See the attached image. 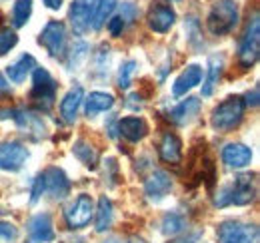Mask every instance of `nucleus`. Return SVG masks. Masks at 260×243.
Here are the masks:
<instances>
[{
    "mask_svg": "<svg viewBox=\"0 0 260 243\" xmlns=\"http://www.w3.org/2000/svg\"><path fill=\"white\" fill-rule=\"evenodd\" d=\"M198 235H192V237H182V239H174V241H168V243H194V239Z\"/></svg>",
    "mask_w": 260,
    "mask_h": 243,
    "instance_id": "obj_36",
    "label": "nucleus"
},
{
    "mask_svg": "<svg viewBox=\"0 0 260 243\" xmlns=\"http://www.w3.org/2000/svg\"><path fill=\"white\" fill-rule=\"evenodd\" d=\"M44 189H46V185H44V176L40 174V176L36 178L34 187H32V197H30V201H32V204H36V201L40 199V195L44 193Z\"/></svg>",
    "mask_w": 260,
    "mask_h": 243,
    "instance_id": "obj_32",
    "label": "nucleus"
},
{
    "mask_svg": "<svg viewBox=\"0 0 260 243\" xmlns=\"http://www.w3.org/2000/svg\"><path fill=\"white\" fill-rule=\"evenodd\" d=\"M130 243H146L144 239H138V237H134V239H130Z\"/></svg>",
    "mask_w": 260,
    "mask_h": 243,
    "instance_id": "obj_38",
    "label": "nucleus"
},
{
    "mask_svg": "<svg viewBox=\"0 0 260 243\" xmlns=\"http://www.w3.org/2000/svg\"><path fill=\"white\" fill-rule=\"evenodd\" d=\"M32 14V0H16L12 8V20L16 28H22Z\"/></svg>",
    "mask_w": 260,
    "mask_h": 243,
    "instance_id": "obj_26",
    "label": "nucleus"
},
{
    "mask_svg": "<svg viewBox=\"0 0 260 243\" xmlns=\"http://www.w3.org/2000/svg\"><path fill=\"white\" fill-rule=\"evenodd\" d=\"M116 6V0H98L96 2V12H94V18H92V28L100 30L102 24L108 20V16L112 14Z\"/></svg>",
    "mask_w": 260,
    "mask_h": 243,
    "instance_id": "obj_27",
    "label": "nucleus"
},
{
    "mask_svg": "<svg viewBox=\"0 0 260 243\" xmlns=\"http://www.w3.org/2000/svg\"><path fill=\"white\" fill-rule=\"evenodd\" d=\"M114 106V96L106 92H90L84 100V112L88 118H94L100 112H106Z\"/></svg>",
    "mask_w": 260,
    "mask_h": 243,
    "instance_id": "obj_17",
    "label": "nucleus"
},
{
    "mask_svg": "<svg viewBox=\"0 0 260 243\" xmlns=\"http://www.w3.org/2000/svg\"><path fill=\"white\" fill-rule=\"evenodd\" d=\"M82 100H84V92H82L80 86L72 88V90L62 98V102H60V114H62L64 122L70 124V122L76 120V114H78V108H80Z\"/></svg>",
    "mask_w": 260,
    "mask_h": 243,
    "instance_id": "obj_19",
    "label": "nucleus"
},
{
    "mask_svg": "<svg viewBox=\"0 0 260 243\" xmlns=\"http://www.w3.org/2000/svg\"><path fill=\"white\" fill-rule=\"evenodd\" d=\"M54 92H56V82L52 80V76L48 74V70L44 68H36L32 76V92H30V100L40 108V110H48L52 106L54 100Z\"/></svg>",
    "mask_w": 260,
    "mask_h": 243,
    "instance_id": "obj_5",
    "label": "nucleus"
},
{
    "mask_svg": "<svg viewBox=\"0 0 260 243\" xmlns=\"http://www.w3.org/2000/svg\"><path fill=\"white\" fill-rule=\"evenodd\" d=\"M18 237V231L12 223H6V221H0V239L4 241H14Z\"/></svg>",
    "mask_w": 260,
    "mask_h": 243,
    "instance_id": "obj_31",
    "label": "nucleus"
},
{
    "mask_svg": "<svg viewBox=\"0 0 260 243\" xmlns=\"http://www.w3.org/2000/svg\"><path fill=\"white\" fill-rule=\"evenodd\" d=\"M236 22H238V6H236L234 0H218L210 8V14L206 18L208 30L214 36L228 34L236 26Z\"/></svg>",
    "mask_w": 260,
    "mask_h": 243,
    "instance_id": "obj_1",
    "label": "nucleus"
},
{
    "mask_svg": "<svg viewBox=\"0 0 260 243\" xmlns=\"http://www.w3.org/2000/svg\"><path fill=\"white\" fill-rule=\"evenodd\" d=\"M260 56V22L258 16L254 14V18L248 22L246 32L240 40V48H238V62L244 70L252 68Z\"/></svg>",
    "mask_w": 260,
    "mask_h": 243,
    "instance_id": "obj_3",
    "label": "nucleus"
},
{
    "mask_svg": "<svg viewBox=\"0 0 260 243\" xmlns=\"http://www.w3.org/2000/svg\"><path fill=\"white\" fill-rule=\"evenodd\" d=\"M170 189H172V180H170V176H168L166 172H160V170L154 172V174L146 180V183H144L146 195H148L150 199H154V201L162 199Z\"/></svg>",
    "mask_w": 260,
    "mask_h": 243,
    "instance_id": "obj_15",
    "label": "nucleus"
},
{
    "mask_svg": "<svg viewBox=\"0 0 260 243\" xmlns=\"http://www.w3.org/2000/svg\"><path fill=\"white\" fill-rule=\"evenodd\" d=\"M118 132L128 140V142H140L146 134H148V126L142 118L128 116L118 122Z\"/></svg>",
    "mask_w": 260,
    "mask_h": 243,
    "instance_id": "obj_18",
    "label": "nucleus"
},
{
    "mask_svg": "<svg viewBox=\"0 0 260 243\" xmlns=\"http://www.w3.org/2000/svg\"><path fill=\"white\" fill-rule=\"evenodd\" d=\"M198 110H200V100L198 98H186L184 102H180L176 108L170 110L168 118L174 124H186L198 114Z\"/></svg>",
    "mask_w": 260,
    "mask_h": 243,
    "instance_id": "obj_20",
    "label": "nucleus"
},
{
    "mask_svg": "<svg viewBox=\"0 0 260 243\" xmlns=\"http://www.w3.org/2000/svg\"><path fill=\"white\" fill-rule=\"evenodd\" d=\"M64 42H66V28L62 22L58 20H50L44 30L40 34V44L52 54V56H58L64 52Z\"/></svg>",
    "mask_w": 260,
    "mask_h": 243,
    "instance_id": "obj_10",
    "label": "nucleus"
},
{
    "mask_svg": "<svg viewBox=\"0 0 260 243\" xmlns=\"http://www.w3.org/2000/svg\"><path fill=\"white\" fill-rule=\"evenodd\" d=\"M10 88H8V82L2 78V74H0V92H8Z\"/></svg>",
    "mask_w": 260,
    "mask_h": 243,
    "instance_id": "obj_37",
    "label": "nucleus"
},
{
    "mask_svg": "<svg viewBox=\"0 0 260 243\" xmlns=\"http://www.w3.org/2000/svg\"><path fill=\"white\" fill-rule=\"evenodd\" d=\"M42 2L46 4V8H50V10H58V8L62 6L64 0H42Z\"/></svg>",
    "mask_w": 260,
    "mask_h": 243,
    "instance_id": "obj_35",
    "label": "nucleus"
},
{
    "mask_svg": "<svg viewBox=\"0 0 260 243\" xmlns=\"http://www.w3.org/2000/svg\"><path fill=\"white\" fill-rule=\"evenodd\" d=\"M184 227H186V221H184V217L180 213L172 212V213H166L162 217V233H166V235H176Z\"/></svg>",
    "mask_w": 260,
    "mask_h": 243,
    "instance_id": "obj_28",
    "label": "nucleus"
},
{
    "mask_svg": "<svg viewBox=\"0 0 260 243\" xmlns=\"http://www.w3.org/2000/svg\"><path fill=\"white\" fill-rule=\"evenodd\" d=\"M218 243H258V227L242 221H222L216 229Z\"/></svg>",
    "mask_w": 260,
    "mask_h": 243,
    "instance_id": "obj_4",
    "label": "nucleus"
},
{
    "mask_svg": "<svg viewBox=\"0 0 260 243\" xmlns=\"http://www.w3.org/2000/svg\"><path fill=\"white\" fill-rule=\"evenodd\" d=\"M72 152L74 155L86 166V168H90V170H94L98 166V153L96 150L88 144V142H84V140H78V142H74V148H72Z\"/></svg>",
    "mask_w": 260,
    "mask_h": 243,
    "instance_id": "obj_25",
    "label": "nucleus"
},
{
    "mask_svg": "<svg viewBox=\"0 0 260 243\" xmlns=\"http://www.w3.org/2000/svg\"><path fill=\"white\" fill-rule=\"evenodd\" d=\"M98 0H72L70 4V22L76 34H84L90 28V22L94 18Z\"/></svg>",
    "mask_w": 260,
    "mask_h": 243,
    "instance_id": "obj_9",
    "label": "nucleus"
},
{
    "mask_svg": "<svg viewBox=\"0 0 260 243\" xmlns=\"http://www.w3.org/2000/svg\"><path fill=\"white\" fill-rule=\"evenodd\" d=\"M134 72H136V62L134 60H128L126 64H122L120 74H118V86H120V90H126L128 88Z\"/></svg>",
    "mask_w": 260,
    "mask_h": 243,
    "instance_id": "obj_30",
    "label": "nucleus"
},
{
    "mask_svg": "<svg viewBox=\"0 0 260 243\" xmlns=\"http://www.w3.org/2000/svg\"><path fill=\"white\" fill-rule=\"evenodd\" d=\"M222 161L228 168H236V170L246 168L252 161V150L244 144H228L222 150Z\"/></svg>",
    "mask_w": 260,
    "mask_h": 243,
    "instance_id": "obj_14",
    "label": "nucleus"
},
{
    "mask_svg": "<svg viewBox=\"0 0 260 243\" xmlns=\"http://www.w3.org/2000/svg\"><path fill=\"white\" fill-rule=\"evenodd\" d=\"M42 176H44V185H46V189H48V193H50L52 197L62 199V197L68 195V191H70V182H68L66 174L60 168H48Z\"/></svg>",
    "mask_w": 260,
    "mask_h": 243,
    "instance_id": "obj_13",
    "label": "nucleus"
},
{
    "mask_svg": "<svg viewBox=\"0 0 260 243\" xmlns=\"http://www.w3.org/2000/svg\"><path fill=\"white\" fill-rule=\"evenodd\" d=\"M28 157V150L24 144L16 140L0 142V170L4 172H18Z\"/></svg>",
    "mask_w": 260,
    "mask_h": 243,
    "instance_id": "obj_7",
    "label": "nucleus"
},
{
    "mask_svg": "<svg viewBox=\"0 0 260 243\" xmlns=\"http://www.w3.org/2000/svg\"><path fill=\"white\" fill-rule=\"evenodd\" d=\"M94 215V204L90 199V195L82 193L78 195L68 208H66V221H68V227L70 229H80V227H86L90 223Z\"/></svg>",
    "mask_w": 260,
    "mask_h": 243,
    "instance_id": "obj_6",
    "label": "nucleus"
},
{
    "mask_svg": "<svg viewBox=\"0 0 260 243\" xmlns=\"http://www.w3.org/2000/svg\"><path fill=\"white\" fill-rule=\"evenodd\" d=\"M160 157L168 164H178L182 157V144L178 140V136L174 134H164L162 144H160Z\"/></svg>",
    "mask_w": 260,
    "mask_h": 243,
    "instance_id": "obj_22",
    "label": "nucleus"
},
{
    "mask_svg": "<svg viewBox=\"0 0 260 243\" xmlns=\"http://www.w3.org/2000/svg\"><path fill=\"white\" fill-rule=\"evenodd\" d=\"M112 217H114L112 201H110L106 195H102V197L98 199V208H96V231L98 233H104L106 229H110Z\"/></svg>",
    "mask_w": 260,
    "mask_h": 243,
    "instance_id": "obj_24",
    "label": "nucleus"
},
{
    "mask_svg": "<svg viewBox=\"0 0 260 243\" xmlns=\"http://www.w3.org/2000/svg\"><path fill=\"white\" fill-rule=\"evenodd\" d=\"M16 42H18L16 32L10 30V28H2V30H0V56L8 54V52L16 46Z\"/></svg>",
    "mask_w": 260,
    "mask_h": 243,
    "instance_id": "obj_29",
    "label": "nucleus"
},
{
    "mask_svg": "<svg viewBox=\"0 0 260 243\" xmlns=\"http://www.w3.org/2000/svg\"><path fill=\"white\" fill-rule=\"evenodd\" d=\"M104 243H120L118 239H108V241H104Z\"/></svg>",
    "mask_w": 260,
    "mask_h": 243,
    "instance_id": "obj_39",
    "label": "nucleus"
},
{
    "mask_svg": "<svg viewBox=\"0 0 260 243\" xmlns=\"http://www.w3.org/2000/svg\"><path fill=\"white\" fill-rule=\"evenodd\" d=\"M28 233L34 241L48 243L56 237L54 233V225H52V217L48 213H38L28 221Z\"/></svg>",
    "mask_w": 260,
    "mask_h": 243,
    "instance_id": "obj_12",
    "label": "nucleus"
},
{
    "mask_svg": "<svg viewBox=\"0 0 260 243\" xmlns=\"http://www.w3.org/2000/svg\"><path fill=\"white\" fill-rule=\"evenodd\" d=\"M34 68H36V60H34L30 54H24V56H20L14 64H10V66L6 68V74H8V78H10L14 84H22V82L26 80V76L32 72Z\"/></svg>",
    "mask_w": 260,
    "mask_h": 243,
    "instance_id": "obj_21",
    "label": "nucleus"
},
{
    "mask_svg": "<svg viewBox=\"0 0 260 243\" xmlns=\"http://www.w3.org/2000/svg\"><path fill=\"white\" fill-rule=\"evenodd\" d=\"M230 187V204L234 206H248L254 201L256 197V191H258V182H256V176L252 174H244V176H238Z\"/></svg>",
    "mask_w": 260,
    "mask_h": 243,
    "instance_id": "obj_8",
    "label": "nucleus"
},
{
    "mask_svg": "<svg viewBox=\"0 0 260 243\" xmlns=\"http://www.w3.org/2000/svg\"><path fill=\"white\" fill-rule=\"evenodd\" d=\"M202 80V68L198 64H190L176 80H174V86H172V94L174 96H184L188 90H192L196 84H200Z\"/></svg>",
    "mask_w": 260,
    "mask_h": 243,
    "instance_id": "obj_16",
    "label": "nucleus"
},
{
    "mask_svg": "<svg viewBox=\"0 0 260 243\" xmlns=\"http://www.w3.org/2000/svg\"><path fill=\"white\" fill-rule=\"evenodd\" d=\"M222 66H224L222 56H212L208 60V76H206L204 86H202V96H210L214 92L218 80H220V76H222Z\"/></svg>",
    "mask_w": 260,
    "mask_h": 243,
    "instance_id": "obj_23",
    "label": "nucleus"
},
{
    "mask_svg": "<svg viewBox=\"0 0 260 243\" xmlns=\"http://www.w3.org/2000/svg\"><path fill=\"white\" fill-rule=\"evenodd\" d=\"M244 100L240 96H230L224 102H220L214 112H212V126L216 130H232L236 128L240 122H242V116H244Z\"/></svg>",
    "mask_w": 260,
    "mask_h": 243,
    "instance_id": "obj_2",
    "label": "nucleus"
},
{
    "mask_svg": "<svg viewBox=\"0 0 260 243\" xmlns=\"http://www.w3.org/2000/svg\"><path fill=\"white\" fill-rule=\"evenodd\" d=\"M244 104H250V106H258V86L252 90V94L246 96V102Z\"/></svg>",
    "mask_w": 260,
    "mask_h": 243,
    "instance_id": "obj_34",
    "label": "nucleus"
},
{
    "mask_svg": "<svg viewBox=\"0 0 260 243\" xmlns=\"http://www.w3.org/2000/svg\"><path fill=\"white\" fill-rule=\"evenodd\" d=\"M124 26H126V22H124L120 16H114V18L110 20V24H108V28H110V34H112V36H120L122 30H124Z\"/></svg>",
    "mask_w": 260,
    "mask_h": 243,
    "instance_id": "obj_33",
    "label": "nucleus"
},
{
    "mask_svg": "<svg viewBox=\"0 0 260 243\" xmlns=\"http://www.w3.org/2000/svg\"><path fill=\"white\" fill-rule=\"evenodd\" d=\"M174 20H176V14H174V10H172L170 6H166V4L154 2L152 8L148 10V26L154 32H160V34L168 32L172 28Z\"/></svg>",
    "mask_w": 260,
    "mask_h": 243,
    "instance_id": "obj_11",
    "label": "nucleus"
}]
</instances>
